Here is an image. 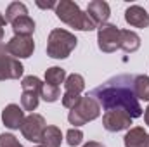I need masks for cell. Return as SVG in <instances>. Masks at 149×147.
<instances>
[{
	"label": "cell",
	"mask_w": 149,
	"mask_h": 147,
	"mask_svg": "<svg viewBox=\"0 0 149 147\" xmlns=\"http://www.w3.org/2000/svg\"><path fill=\"white\" fill-rule=\"evenodd\" d=\"M134 78L130 74H118L113 76L102 85L95 87L88 95L99 102L104 111L121 109L132 119L142 116V107L139 99L134 92Z\"/></svg>",
	"instance_id": "cell-1"
},
{
	"label": "cell",
	"mask_w": 149,
	"mask_h": 147,
	"mask_svg": "<svg viewBox=\"0 0 149 147\" xmlns=\"http://www.w3.org/2000/svg\"><path fill=\"white\" fill-rule=\"evenodd\" d=\"M54 10H56L57 19L63 21L64 24H68L70 28H74L78 31H94V30H97V26L87 16V12H83L80 9V5L71 2V0H61L56 5Z\"/></svg>",
	"instance_id": "cell-2"
},
{
	"label": "cell",
	"mask_w": 149,
	"mask_h": 147,
	"mask_svg": "<svg viewBox=\"0 0 149 147\" xmlns=\"http://www.w3.org/2000/svg\"><path fill=\"white\" fill-rule=\"evenodd\" d=\"M78 45V38L71 31L56 28L49 33L47 38V55L52 59H66L71 55Z\"/></svg>",
	"instance_id": "cell-3"
},
{
	"label": "cell",
	"mask_w": 149,
	"mask_h": 147,
	"mask_svg": "<svg viewBox=\"0 0 149 147\" xmlns=\"http://www.w3.org/2000/svg\"><path fill=\"white\" fill-rule=\"evenodd\" d=\"M101 116V106L95 99H92L90 95H85L78 101V104L73 109H70L68 114V121L70 125H73L74 128H80L83 125H87L88 121H94Z\"/></svg>",
	"instance_id": "cell-4"
},
{
	"label": "cell",
	"mask_w": 149,
	"mask_h": 147,
	"mask_svg": "<svg viewBox=\"0 0 149 147\" xmlns=\"http://www.w3.org/2000/svg\"><path fill=\"white\" fill-rule=\"evenodd\" d=\"M24 73V68L21 64L19 59L12 57L7 49L5 43H0V81L5 80H19Z\"/></svg>",
	"instance_id": "cell-5"
},
{
	"label": "cell",
	"mask_w": 149,
	"mask_h": 147,
	"mask_svg": "<svg viewBox=\"0 0 149 147\" xmlns=\"http://www.w3.org/2000/svg\"><path fill=\"white\" fill-rule=\"evenodd\" d=\"M97 47L99 50L111 54L120 49V28L116 24H102L97 28Z\"/></svg>",
	"instance_id": "cell-6"
},
{
	"label": "cell",
	"mask_w": 149,
	"mask_h": 147,
	"mask_svg": "<svg viewBox=\"0 0 149 147\" xmlns=\"http://www.w3.org/2000/svg\"><path fill=\"white\" fill-rule=\"evenodd\" d=\"M47 128V123H45V118L42 114L37 112H31L24 118L23 121V126H21V133L26 140L30 142H40L43 132Z\"/></svg>",
	"instance_id": "cell-7"
},
{
	"label": "cell",
	"mask_w": 149,
	"mask_h": 147,
	"mask_svg": "<svg viewBox=\"0 0 149 147\" xmlns=\"http://www.w3.org/2000/svg\"><path fill=\"white\" fill-rule=\"evenodd\" d=\"M5 49L16 59H28L35 52V40H33V37H19V35H14V37L5 43Z\"/></svg>",
	"instance_id": "cell-8"
},
{
	"label": "cell",
	"mask_w": 149,
	"mask_h": 147,
	"mask_svg": "<svg viewBox=\"0 0 149 147\" xmlns=\"http://www.w3.org/2000/svg\"><path fill=\"white\" fill-rule=\"evenodd\" d=\"M132 118L121 109L106 111L102 116V126L108 132H121V130H130L132 126Z\"/></svg>",
	"instance_id": "cell-9"
},
{
	"label": "cell",
	"mask_w": 149,
	"mask_h": 147,
	"mask_svg": "<svg viewBox=\"0 0 149 147\" xmlns=\"http://www.w3.org/2000/svg\"><path fill=\"white\" fill-rule=\"evenodd\" d=\"M87 16L92 19V23L99 28L102 24L108 23L109 16H111V9H109V3L104 2V0H92L88 2L87 5Z\"/></svg>",
	"instance_id": "cell-10"
},
{
	"label": "cell",
	"mask_w": 149,
	"mask_h": 147,
	"mask_svg": "<svg viewBox=\"0 0 149 147\" xmlns=\"http://www.w3.org/2000/svg\"><path fill=\"white\" fill-rule=\"evenodd\" d=\"M24 118V111L17 104H7L2 111V123L9 130H21Z\"/></svg>",
	"instance_id": "cell-11"
},
{
	"label": "cell",
	"mask_w": 149,
	"mask_h": 147,
	"mask_svg": "<svg viewBox=\"0 0 149 147\" xmlns=\"http://www.w3.org/2000/svg\"><path fill=\"white\" fill-rule=\"evenodd\" d=\"M125 21L130 26H134V28L144 30V28L149 26V14L148 10L144 7H141V5H130L125 10Z\"/></svg>",
	"instance_id": "cell-12"
},
{
	"label": "cell",
	"mask_w": 149,
	"mask_h": 147,
	"mask_svg": "<svg viewBox=\"0 0 149 147\" xmlns=\"http://www.w3.org/2000/svg\"><path fill=\"white\" fill-rule=\"evenodd\" d=\"M125 147H149V133L142 126H132L123 137Z\"/></svg>",
	"instance_id": "cell-13"
},
{
	"label": "cell",
	"mask_w": 149,
	"mask_h": 147,
	"mask_svg": "<svg viewBox=\"0 0 149 147\" xmlns=\"http://www.w3.org/2000/svg\"><path fill=\"white\" fill-rule=\"evenodd\" d=\"M120 49L127 54H134L141 49V37L132 30H120Z\"/></svg>",
	"instance_id": "cell-14"
},
{
	"label": "cell",
	"mask_w": 149,
	"mask_h": 147,
	"mask_svg": "<svg viewBox=\"0 0 149 147\" xmlns=\"http://www.w3.org/2000/svg\"><path fill=\"white\" fill-rule=\"evenodd\" d=\"M40 147H61L63 144V132L61 128L54 126V125H49L40 139Z\"/></svg>",
	"instance_id": "cell-15"
},
{
	"label": "cell",
	"mask_w": 149,
	"mask_h": 147,
	"mask_svg": "<svg viewBox=\"0 0 149 147\" xmlns=\"http://www.w3.org/2000/svg\"><path fill=\"white\" fill-rule=\"evenodd\" d=\"M10 26H12L14 35H19V37H33L35 33V21L30 16L17 17L14 23H10Z\"/></svg>",
	"instance_id": "cell-16"
},
{
	"label": "cell",
	"mask_w": 149,
	"mask_h": 147,
	"mask_svg": "<svg viewBox=\"0 0 149 147\" xmlns=\"http://www.w3.org/2000/svg\"><path fill=\"white\" fill-rule=\"evenodd\" d=\"M85 90V78L78 73L70 74L64 81V92L66 94H74V95H81V92Z\"/></svg>",
	"instance_id": "cell-17"
},
{
	"label": "cell",
	"mask_w": 149,
	"mask_h": 147,
	"mask_svg": "<svg viewBox=\"0 0 149 147\" xmlns=\"http://www.w3.org/2000/svg\"><path fill=\"white\" fill-rule=\"evenodd\" d=\"M134 92L139 101H148L149 102V76L148 74H139L134 78Z\"/></svg>",
	"instance_id": "cell-18"
},
{
	"label": "cell",
	"mask_w": 149,
	"mask_h": 147,
	"mask_svg": "<svg viewBox=\"0 0 149 147\" xmlns=\"http://www.w3.org/2000/svg\"><path fill=\"white\" fill-rule=\"evenodd\" d=\"M21 16H28V7L23 2H10L7 5V9H5V21L14 23Z\"/></svg>",
	"instance_id": "cell-19"
},
{
	"label": "cell",
	"mask_w": 149,
	"mask_h": 147,
	"mask_svg": "<svg viewBox=\"0 0 149 147\" xmlns=\"http://www.w3.org/2000/svg\"><path fill=\"white\" fill-rule=\"evenodd\" d=\"M66 78H68L66 71L63 68H59V66H50L45 71V83L54 85V87H59L61 83H64Z\"/></svg>",
	"instance_id": "cell-20"
},
{
	"label": "cell",
	"mask_w": 149,
	"mask_h": 147,
	"mask_svg": "<svg viewBox=\"0 0 149 147\" xmlns=\"http://www.w3.org/2000/svg\"><path fill=\"white\" fill-rule=\"evenodd\" d=\"M38 104H40V94H37V92H23L21 94L23 111H30V114H31V112H35Z\"/></svg>",
	"instance_id": "cell-21"
},
{
	"label": "cell",
	"mask_w": 149,
	"mask_h": 147,
	"mask_svg": "<svg viewBox=\"0 0 149 147\" xmlns=\"http://www.w3.org/2000/svg\"><path fill=\"white\" fill-rule=\"evenodd\" d=\"M42 85H43V81H42L38 76H33V74L24 76V78L21 80V88H23V92H37V94H40Z\"/></svg>",
	"instance_id": "cell-22"
},
{
	"label": "cell",
	"mask_w": 149,
	"mask_h": 147,
	"mask_svg": "<svg viewBox=\"0 0 149 147\" xmlns=\"http://www.w3.org/2000/svg\"><path fill=\"white\" fill-rule=\"evenodd\" d=\"M59 97H61L59 87H54V85H49V83H43V85H42L40 99H43L45 102H56Z\"/></svg>",
	"instance_id": "cell-23"
},
{
	"label": "cell",
	"mask_w": 149,
	"mask_h": 147,
	"mask_svg": "<svg viewBox=\"0 0 149 147\" xmlns=\"http://www.w3.org/2000/svg\"><path fill=\"white\" fill-rule=\"evenodd\" d=\"M83 142V132L80 128H70L66 132V144L70 147H78Z\"/></svg>",
	"instance_id": "cell-24"
},
{
	"label": "cell",
	"mask_w": 149,
	"mask_h": 147,
	"mask_svg": "<svg viewBox=\"0 0 149 147\" xmlns=\"http://www.w3.org/2000/svg\"><path fill=\"white\" fill-rule=\"evenodd\" d=\"M0 147H23L12 133H0Z\"/></svg>",
	"instance_id": "cell-25"
},
{
	"label": "cell",
	"mask_w": 149,
	"mask_h": 147,
	"mask_svg": "<svg viewBox=\"0 0 149 147\" xmlns=\"http://www.w3.org/2000/svg\"><path fill=\"white\" fill-rule=\"evenodd\" d=\"M61 99H63V106H64L66 109H73L74 106L78 104V101L81 99V95H74V94H66V92H64Z\"/></svg>",
	"instance_id": "cell-26"
},
{
	"label": "cell",
	"mask_w": 149,
	"mask_h": 147,
	"mask_svg": "<svg viewBox=\"0 0 149 147\" xmlns=\"http://www.w3.org/2000/svg\"><path fill=\"white\" fill-rule=\"evenodd\" d=\"M37 5L40 9H56V2H47V3H42V2H37Z\"/></svg>",
	"instance_id": "cell-27"
},
{
	"label": "cell",
	"mask_w": 149,
	"mask_h": 147,
	"mask_svg": "<svg viewBox=\"0 0 149 147\" xmlns=\"http://www.w3.org/2000/svg\"><path fill=\"white\" fill-rule=\"evenodd\" d=\"M81 147H106L104 144H101V142H95V140H92V142H87V144H83Z\"/></svg>",
	"instance_id": "cell-28"
},
{
	"label": "cell",
	"mask_w": 149,
	"mask_h": 147,
	"mask_svg": "<svg viewBox=\"0 0 149 147\" xmlns=\"http://www.w3.org/2000/svg\"><path fill=\"white\" fill-rule=\"evenodd\" d=\"M144 121H146V125L149 126V106L146 107V111H144Z\"/></svg>",
	"instance_id": "cell-29"
},
{
	"label": "cell",
	"mask_w": 149,
	"mask_h": 147,
	"mask_svg": "<svg viewBox=\"0 0 149 147\" xmlns=\"http://www.w3.org/2000/svg\"><path fill=\"white\" fill-rule=\"evenodd\" d=\"M5 24H7V21H5V16H3V14L0 12V28H3Z\"/></svg>",
	"instance_id": "cell-30"
},
{
	"label": "cell",
	"mask_w": 149,
	"mask_h": 147,
	"mask_svg": "<svg viewBox=\"0 0 149 147\" xmlns=\"http://www.w3.org/2000/svg\"><path fill=\"white\" fill-rule=\"evenodd\" d=\"M3 42V28H0V43Z\"/></svg>",
	"instance_id": "cell-31"
},
{
	"label": "cell",
	"mask_w": 149,
	"mask_h": 147,
	"mask_svg": "<svg viewBox=\"0 0 149 147\" xmlns=\"http://www.w3.org/2000/svg\"><path fill=\"white\" fill-rule=\"evenodd\" d=\"M37 147H40V146H37Z\"/></svg>",
	"instance_id": "cell-32"
}]
</instances>
